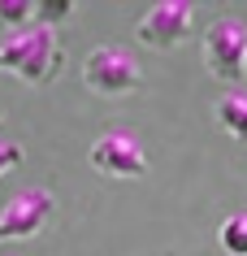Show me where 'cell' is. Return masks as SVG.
<instances>
[{
	"label": "cell",
	"instance_id": "cell-1",
	"mask_svg": "<svg viewBox=\"0 0 247 256\" xmlns=\"http://www.w3.org/2000/svg\"><path fill=\"white\" fill-rule=\"evenodd\" d=\"M0 66L17 74L22 82L30 87H43V82H52L65 66V52H61V40H56L52 26H39V22H30V26L13 30L9 40L0 44Z\"/></svg>",
	"mask_w": 247,
	"mask_h": 256
},
{
	"label": "cell",
	"instance_id": "cell-2",
	"mask_svg": "<svg viewBox=\"0 0 247 256\" xmlns=\"http://www.w3.org/2000/svg\"><path fill=\"white\" fill-rule=\"evenodd\" d=\"M200 48H204V70L217 82H243L247 78V22L234 14L213 18L200 35Z\"/></svg>",
	"mask_w": 247,
	"mask_h": 256
},
{
	"label": "cell",
	"instance_id": "cell-3",
	"mask_svg": "<svg viewBox=\"0 0 247 256\" xmlns=\"http://www.w3.org/2000/svg\"><path fill=\"white\" fill-rule=\"evenodd\" d=\"M82 82L96 96L113 100V96H135L143 87V70L126 48H113V44H100L82 56Z\"/></svg>",
	"mask_w": 247,
	"mask_h": 256
},
{
	"label": "cell",
	"instance_id": "cell-4",
	"mask_svg": "<svg viewBox=\"0 0 247 256\" xmlns=\"http://www.w3.org/2000/svg\"><path fill=\"white\" fill-rule=\"evenodd\" d=\"M56 213V200L48 187H26L17 191L13 200L0 208V243H13V239H35L48 230Z\"/></svg>",
	"mask_w": 247,
	"mask_h": 256
},
{
	"label": "cell",
	"instance_id": "cell-5",
	"mask_svg": "<svg viewBox=\"0 0 247 256\" xmlns=\"http://www.w3.org/2000/svg\"><path fill=\"white\" fill-rule=\"evenodd\" d=\"M191 22H195L191 0H161V4H152L148 14L135 22V35H139V44H148L156 52H174L191 35Z\"/></svg>",
	"mask_w": 247,
	"mask_h": 256
},
{
	"label": "cell",
	"instance_id": "cell-6",
	"mask_svg": "<svg viewBox=\"0 0 247 256\" xmlns=\"http://www.w3.org/2000/svg\"><path fill=\"white\" fill-rule=\"evenodd\" d=\"M87 161L96 165L100 174H109V178H139V174H148V152H143V144H139L130 130H104V135L91 144Z\"/></svg>",
	"mask_w": 247,
	"mask_h": 256
},
{
	"label": "cell",
	"instance_id": "cell-7",
	"mask_svg": "<svg viewBox=\"0 0 247 256\" xmlns=\"http://www.w3.org/2000/svg\"><path fill=\"white\" fill-rule=\"evenodd\" d=\"M213 118H217V126L230 139H243L247 144V96L226 92L221 100H213Z\"/></svg>",
	"mask_w": 247,
	"mask_h": 256
},
{
	"label": "cell",
	"instance_id": "cell-8",
	"mask_svg": "<svg viewBox=\"0 0 247 256\" xmlns=\"http://www.w3.org/2000/svg\"><path fill=\"white\" fill-rule=\"evenodd\" d=\"M217 243L226 256H247V213H230L217 226Z\"/></svg>",
	"mask_w": 247,
	"mask_h": 256
},
{
	"label": "cell",
	"instance_id": "cell-9",
	"mask_svg": "<svg viewBox=\"0 0 247 256\" xmlns=\"http://www.w3.org/2000/svg\"><path fill=\"white\" fill-rule=\"evenodd\" d=\"M35 22V0H0V26L9 30H22Z\"/></svg>",
	"mask_w": 247,
	"mask_h": 256
},
{
	"label": "cell",
	"instance_id": "cell-10",
	"mask_svg": "<svg viewBox=\"0 0 247 256\" xmlns=\"http://www.w3.org/2000/svg\"><path fill=\"white\" fill-rule=\"evenodd\" d=\"M74 0H43V4H35V22L39 26H52L56 30V22H65V18H74Z\"/></svg>",
	"mask_w": 247,
	"mask_h": 256
},
{
	"label": "cell",
	"instance_id": "cell-11",
	"mask_svg": "<svg viewBox=\"0 0 247 256\" xmlns=\"http://www.w3.org/2000/svg\"><path fill=\"white\" fill-rule=\"evenodd\" d=\"M17 161H22V148L17 144H0V174H9Z\"/></svg>",
	"mask_w": 247,
	"mask_h": 256
}]
</instances>
